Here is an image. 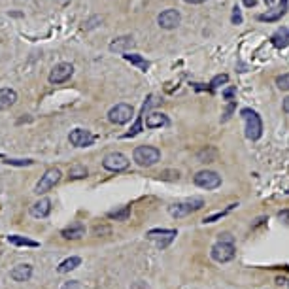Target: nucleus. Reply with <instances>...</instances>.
I'll return each mask as SVG.
<instances>
[{"label": "nucleus", "instance_id": "f257e3e1", "mask_svg": "<svg viewBox=\"0 0 289 289\" xmlns=\"http://www.w3.org/2000/svg\"><path fill=\"white\" fill-rule=\"evenodd\" d=\"M240 116L246 123V136L250 140H259L263 136V121L259 117V114L250 108H244L240 112Z\"/></svg>", "mask_w": 289, "mask_h": 289}, {"label": "nucleus", "instance_id": "f03ea898", "mask_svg": "<svg viewBox=\"0 0 289 289\" xmlns=\"http://www.w3.org/2000/svg\"><path fill=\"white\" fill-rule=\"evenodd\" d=\"M133 159L138 167H153L155 163L161 161V151L155 145H138L134 149Z\"/></svg>", "mask_w": 289, "mask_h": 289}, {"label": "nucleus", "instance_id": "7ed1b4c3", "mask_svg": "<svg viewBox=\"0 0 289 289\" xmlns=\"http://www.w3.org/2000/svg\"><path fill=\"white\" fill-rule=\"evenodd\" d=\"M202 206H204V201L195 197V199H187L183 202H176V204L169 206V214L172 217H185L193 212H197V210H201Z\"/></svg>", "mask_w": 289, "mask_h": 289}, {"label": "nucleus", "instance_id": "20e7f679", "mask_svg": "<svg viewBox=\"0 0 289 289\" xmlns=\"http://www.w3.org/2000/svg\"><path fill=\"white\" fill-rule=\"evenodd\" d=\"M210 255H212V259H214L216 263H229V261L234 259V255H236V248H234V244L217 242V244L212 246Z\"/></svg>", "mask_w": 289, "mask_h": 289}, {"label": "nucleus", "instance_id": "39448f33", "mask_svg": "<svg viewBox=\"0 0 289 289\" xmlns=\"http://www.w3.org/2000/svg\"><path fill=\"white\" fill-rule=\"evenodd\" d=\"M193 181L201 189H217L221 185V176L214 170H201L195 174Z\"/></svg>", "mask_w": 289, "mask_h": 289}, {"label": "nucleus", "instance_id": "423d86ee", "mask_svg": "<svg viewBox=\"0 0 289 289\" xmlns=\"http://www.w3.org/2000/svg\"><path fill=\"white\" fill-rule=\"evenodd\" d=\"M133 116H134L133 106H131V104H125V102L116 104V106L108 112V119H110V123H114V125H125V123L131 121Z\"/></svg>", "mask_w": 289, "mask_h": 289}, {"label": "nucleus", "instance_id": "0eeeda50", "mask_svg": "<svg viewBox=\"0 0 289 289\" xmlns=\"http://www.w3.org/2000/svg\"><path fill=\"white\" fill-rule=\"evenodd\" d=\"M60 181V170L59 169H49L46 170V174L40 178V181L36 183V187H34V193L36 195H44V193L51 191L57 183Z\"/></svg>", "mask_w": 289, "mask_h": 289}, {"label": "nucleus", "instance_id": "6e6552de", "mask_svg": "<svg viewBox=\"0 0 289 289\" xmlns=\"http://www.w3.org/2000/svg\"><path fill=\"white\" fill-rule=\"evenodd\" d=\"M102 167L110 172H121V170L129 169V159L119 151H114L102 159Z\"/></svg>", "mask_w": 289, "mask_h": 289}, {"label": "nucleus", "instance_id": "1a4fd4ad", "mask_svg": "<svg viewBox=\"0 0 289 289\" xmlns=\"http://www.w3.org/2000/svg\"><path fill=\"white\" fill-rule=\"evenodd\" d=\"M147 240L155 242L157 248H161V250H165L167 246H169L170 242L174 240V236H176V231L174 229H151L147 234Z\"/></svg>", "mask_w": 289, "mask_h": 289}, {"label": "nucleus", "instance_id": "9d476101", "mask_svg": "<svg viewBox=\"0 0 289 289\" xmlns=\"http://www.w3.org/2000/svg\"><path fill=\"white\" fill-rule=\"evenodd\" d=\"M74 74V66L70 62H59L53 66V70L49 72V84H64L66 80H70Z\"/></svg>", "mask_w": 289, "mask_h": 289}, {"label": "nucleus", "instance_id": "9b49d317", "mask_svg": "<svg viewBox=\"0 0 289 289\" xmlns=\"http://www.w3.org/2000/svg\"><path fill=\"white\" fill-rule=\"evenodd\" d=\"M181 21V15L178 10H165V12L159 13V17H157V23L161 29H165V30H172V29H176Z\"/></svg>", "mask_w": 289, "mask_h": 289}, {"label": "nucleus", "instance_id": "f8f14e48", "mask_svg": "<svg viewBox=\"0 0 289 289\" xmlns=\"http://www.w3.org/2000/svg\"><path fill=\"white\" fill-rule=\"evenodd\" d=\"M68 138H70V144L76 145V147H87L95 142V136L85 129H74Z\"/></svg>", "mask_w": 289, "mask_h": 289}, {"label": "nucleus", "instance_id": "ddd939ff", "mask_svg": "<svg viewBox=\"0 0 289 289\" xmlns=\"http://www.w3.org/2000/svg\"><path fill=\"white\" fill-rule=\"evenodd\" d=\"M288 12V0H280V6L270 10L266 13H261L259 15V21H266V23H274V21H280Z\"/></svg>", "mask_w": 289, "mask_h": 289}, {"label": "nucleus", "instance_id": "4468645a", "mask_svg": "<svg viewBox=\"0 0 289 289\" xmlns=\"http://www.w3.org/2000/svg\"><path fill=\"white\" fill-rule=\"evenodd\" d=\"M49 212H51V201L49 199H40L38 202H34V204L30 206V216L38 217V219L48 217Z\"/></svg>", "mask_w": 289, "mask_h": 289}, {"label": "nucleus", "instance_id": "2eb2a0df", "mask_svg": "<svg viewBox=\"0 0 289 289\" xmlns=\"http://www.w3.org/2000/svg\"><path fill=\"white\" fill-rule=\"evenodd\" d=\"M133 46H134L133 36H121V38H116L110 44V51H114V53H125L127 49H131Z\"/></svg>", "mask_w": 289, "mask_h": 289}, {"label": "nucleus", "instance_id": "dca6fc26", "mask_svg": "<svg viewBox=\"0 0 289 289\" xmlns=\"http://www.w3.org/2000/svg\"><path fill=\"white\" fill-rule=\"evenodd\" d=\"M170 121L165 114L153 112V114H149V116H147V119H145V127H147V129H161V127H167Z\"/></svg>", "mask_w": 289, "mask_h": 289}, {"label": "nucleus", "instance_id": "f3484780", "mask_svg": "<svg viewBox=\"0 0 289 289\" xmlns=\"http://www.w3.org/2000/svg\"><path fill=\"white\" fill-rule=\"evenodd\" d=\"M60 234L64 236V238H68V240H78V238H82L85 234V227L82 225V223H72L70 227H66V229L60 231Z\"/></svg>", "mask_w": 289, "mask_h": 289}, {"label": "nucleus", "instance_id": "a211bd4d", "mask_svg": "<svg viewBox=\"0 0 289 289\" xmlns=\"http://www.w3.org/2000/svg\"><path fill=\"white\" fill-rule=\"evenodd\" d=\"M272 44L276 46L278 49H284L289 46V29L288 27H282V29H278L276 32L272 34Z\"/></svg>", "mask_w": 289, "mask_h": 289}, {"label": "nucleus", "instance_id": "6ab92c4d", "mask_svg": "<svg viewBox=\"0 0 289 289\" xmlns=\"http://www.w3.org/2000/svg\"><path fill=\"white\" fill-rule=\"evenodd\" d=\"M10 276H12V280H15V282H27V280H30V276H32V266L17 265L12 272H10Z\"/></svg>", "mask_w": 289, "mask_h": 289}, {"label": "nucleus", "instance_id": "aec40b11", "mask_svg": "<svg viewBox=\"0 0 289 289\" xmlns=\"http://www.w3.org/2000/svg\"><path fill=\"white\" fill-rule=\"evenodd\" d=\"M15 100H17V93L13 91V89H0V110H6L13 106L15 104Z\"/></svg>", "mask_w": 289, "mask_h": 289}, {"label": "nucleus", "instance_id": "412c9836", "mask_svg": "<svg viewBox=\"0 0 289 289\" xmlns=\"http://www.w3.org/2000/svg\"><path fill=\"white\" fill-rule=\"evenodd\" d=\"M151 100H153V95L147 96V102H145L144 106H142V116H145V110L151 106ZM142 116H138V119H136V123H134V127L129 131V133L125 134V138H133V136H136V134L142 131Z\"/></svg>", "mask_w": 289, "mask_h": 289}, {"label": "nucleus", "instance_id": "4be33fe9", "mask_svg": "<svg viewBox=\"0 0 289 289\" xmlns=\"http://www.w3.org/2000/svg\"><path fill=\"white\" fill-rule=\"evenodd\" d=\"M80 265H82V259L74 255V257H68V259H64V261H62V263L57 266V270H59L60 274H66V272H70V270H74V268H78Z\"/></svg>", "mask_w": 289, "mask_h": 289}, {"label": "nucleus", "instance_id": "5701e85b", "mask_svg": "<svg viewBox=\"0 0 289 289\" xmlns=\"http://www.w3.org/2000/svg\"><path fill=\"white\" fill-rule=\"evenodd\" d=\"M123 59L129 60L131 64H136V66H138L142 72H145V70L149 68V62H147V60H145L142 55H136V53H127V55H123Z\"/></svg>", "mask_w": 289, "mask_h": 289}, {"label": "nucleus", "instance_id": "b1692460", "mask_svg": "<svg viewBox=\"0 0 289 289\" xmlns=\"http://www.w3.org/2000/svg\"><path fill=\"white\" fill-rule=\"evenodd\" d=\"M87 174H89V170L85 169L84 165H74L68 169V180H84V178H87Z\"/></svg>", "mask_w": 289, "mask_h": 289}, {"label": "nucleus", "instance_id": "393cba45", "mask_svg": "<svg viewBox=\"0 0 289 289\" xmlns=\"http://www.w3.org/2000/svg\"><path fill=\"white\" fill-rule=\"evenodd\" d=\"M8 242L13 244V246H27V248H38L40 244L34 240H30V238H25V236H19V234H12V236H8Z\"/></svg>", "mask_w": 289, "mask_h": 289}, {"label": "nucleus", "instance_id": "a878e982", "mask_svg": "<svg viewBox=\"0 0 289 289\" xmlns=\"http://www.w3.org/2000/svg\"><path fill=\"white\" fill-rule=\"evenodd\" d=\"M129 216H131V206H123L119 210H112V212H108L110 219H116V221H125Z\"/></svg>", "mask_w": 289, "mask_h": 289}, {"label": "nucleus", "instance_id": "bb28decb", "mask_svg": "<svg viewBox=\"0 0 289 289\" xmlns=\"http://www.w3.org/2000/svg\"><path fill=\"white\" fill-rule=\"evenodd\" d=\"M236 206H238V204H229V206H227V208H225V210H221V212H216V214H212V216L204 217V219H202V223H216L217 219H221V217H225V216H227V214H229V212H231V210H234Z\"/></svg>", "mask_w": 289, "mask_h": 289}, {"label": "nucleus", "instance_id": "cd10ccee", "mask_svg": "<svg viewBox=\"0 0 289 289\" xmlns=\"http://www.w3.org/2000/svg\"><path fill=\"white\" fill-rule=\"evenodd\" d=\"M227 82H229V76H227V74H217L216 78L210 82V87L216 89V87H219V85H225Z\"/></svg>", "mask_w": 289, "mask_h": 289}, {"label": "nucleus", "instance_id": "c85d7f7f", "mask_svg": "<svg viewBox=\"0 0 289 289\" xmlns=\"http://www.w3.org/2000/svg\"><path fill=\"white\" fill-rule=\"evenodd\" d=\"M276 85H278V89H282V91H289V74H282V76H278Z\"/></svg>", "mask_w": 289, "mask_h": 289}, {"label": "nucleus", "instance_id": "c756f323", "mask_svg": "<svg viewBox=\"0 0 289 289\" xmlns=\"http://www.w3.org/2000/svg\"><path fill=\"white\" fill-rule=\"evenodd\" d=\"M60 289H82V286H80L78 280H72V282H66Z\"/></svg>", "mask_w": 289, "mask_h": 289}, {"label": "nucleus", "instance_id": "7c9ffc66", "mask_svg": "<svg viewBox=\"0 0 289 289\" xmlns=\"http://www.w3.org/2000/svg\"><path fill=\"white\" fill-rule=\"evenodd\" d=\"M232 23L234 25H240L242 23V15H240V10L234 6V12H232Z\"/></svg>", "mask_w": 289, "mask_h": 289}, {"label": "nucleus", "instance_id": "2f4dec72", "mask_svg": "<svg viewBox=\"0 0 289 289\" xmlns=\"http://www.w3.org/2000/svg\"><path fill=\"white\" fill-rule=\"evenodd\" d=\"M234 95H236V89H234V87H229V89H225V91H223L225 100H232V96Z\"/></svg>", "mask_w": 289, "mask_h": 289}, {"label": "nucleus", "instance_id": "473e14b6", "mask_svg": "<svg viewBox=\"0 0 289 289\" xmlns=\"http://www.w3.org/2000/svg\"><path fill=\"white\" fill-rule=\"evenodd\" d=\"M6 163H8V165H15V167H25V165H32V161H30V159H27V161H12V159H10V161H6Z\"/></svg>", "mask_w": 289, "mask_h": 289}, {"label": "nucleus", "instance_id": "72a5a7b5", "mask_svg": "<svg viewBox=\"0 0 289 289\" xmlns=\"http://www.w3.org/2000/svg\"><path fill=\"white\" fill-rule=\"evenodd\" d=\"M278 217H280V221H284V223H288V225H289V208H288V210H282V212H278Z\"/></svg>", "mask_w": 289, "mask_h": 289}, {"label": "nucleus", "instance_id": "f704fd0d", "mask_svg": "<svg viewBox=\"0 0 289 289\" xmlns=\"http://www.w3.org/2000/svg\"><path fill=\"white\" fill-rule=\"evenodd\" d=\"M93 232H95L96 236H98V234H110V227H98V225H96L95 229H93Z\"/></svg>", "mask_w": 289, "mask_h": 289}, {"label": "nucleus", "instance_id": "c9c22d12", "mask_svg": "<svg viewBox=\"0 0 289 289\" xmlns=\"http://www.w3.org/2000/svg\"><path fill=\"white\" fill-rule=\"evenodd\" d=\"M219 242H227V244H232V236H231L229 232H225V234H219Z\"/></svg>", "mask_w": 289, "mask_h": 289}, {"label": "nucleus", "instance_id": "e433bc0d", "mask_svg": "<svg viewBox=\"0 0 289 289\" xmlns=\"http://www.w3.org/2000/svg\"><path fill=\"white\" fill-rule=\"evenodd\" d=\"M244 2V6H248V8H253L255 4H257V0H242Z\"/></svg>", "mask_w": 289, "mask_h": 289}, {"label": "nucleus", "instance_id": "4c0bfd02", "mask_svg": "<svg viewBox=\"0 0 289 289\" xmlns=\"http://www.w3.org/2000/svg\"><path fill=\"white\" fill-rule=\"evenodd\" d=\"M284 112H286V114H289V96H288V98H284Z\"/></svg>", "mask_w": 289, "mask_h": 289}, {"label": "nucleus", "instance_id": "58836bf2", "mask_svg": "<svg viewBox=\"0 0 289 289\" xmlns=\"http://www.w3.org/2000/svg\"><path fill=\"white\" fill-rule=\"evenodd\" d=\"M185 2H189V4H202L204 0H185Z\"/></svg>", "mask_w": 289, "mask_h": 289}, {"label": "nucleus", "instance_id": "ea45409f", "mask_svg": "<svg viewBox=\"0 0 289 289\" xmlns=\"http://www.w3.org/2000/svg\"><path fill=\"white\" fill-rule=\"evenodd\" d=\"M265 2H266V4H270V0H265Z\"/></svg>", "mask_w": 289, "mask_h": 289}, {"label": "nucleus", "instance_id": "a19ab883", "mask_svg": "<svg viewBox=\"0 0 289 289\" xmlns=\"http://www.w3.org/2000/svg\"><path fill=\"white\" fill-rule=\"evenodd\" d=\"M286 193H288V195H289V189H288V191H286Z\"/></svg>", "mask_w": 289, "mask_h": 289}, {"label": "nucleus", "instance_id": "79ce46f5", "mask_svg": "<svg viewBox=\"0 0 289 289\" xmlns=\"http://www.w3.org/2000/svg\"><path fill=\"white\" fill-rule=\"evenodd\" d=\"M288 286H289V282H288Z\"/></svg>", "mask_w": 289, "mask_h": 289}]
</instances>
